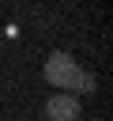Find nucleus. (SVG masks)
<instances>
[{
  "instance_id": "obj_3",
  "label": "nucleus",
  "mask_w": 113,
  "mask_h": 121,
  "mask_svg": "<svg viewBox=\"0 0 113 121\" xmlns=\"http://www.w3.org/2000/svg\"><path fill=\"white\" fill-rule=\"evenodd\" d=\"M98 87V79H94V72H79V79H75V87L72 91H83V95H90Z\"/></svg>"
},
{
  "instance_id": "obj_1",
  "label": "nucleus",
  "mask_w": 113,
  "mask_h": 121,
  "mask_svg": "<svg viewBox=\"0 0 113 121\" xmlns=\"http://www.w3.org/2000/svg\"><path fill=\"white\" fill-rule=\"evenodd\" d=\"M45 79H49L53 87H60V91H72L75 79H79V64H75L68 53H53V57L45 60Z\"/></svg>"
},
{
  "instance_id": "obj_2",
  "label": "nucleus",
  "mask_w": 113,
  "mask_h": 121,
  "mask_svg": "<svg viewBox=\"0 0 113 121\" xmlns=\"http://www.w3.org/2000/svg\"><path fill=\"white\" fill-rule=\"evenodd\" d=\"M45 113H49V121H75V117H79V98H72V95H53V98L45 102Z\"/></svg>"
}]
</instances>
